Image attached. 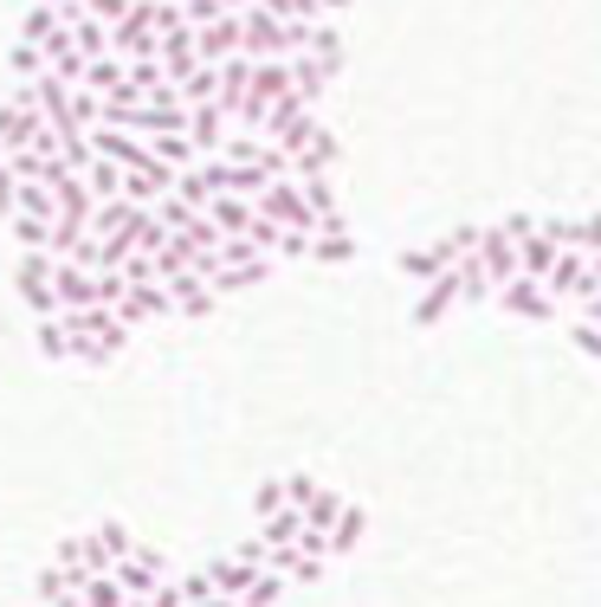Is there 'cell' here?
<instances>
[{"label":"cell","instance_id":"cell-1","mask_svg":"<svg viewBox=\"0 0 601 607\" xmlns=\"http://www.w3.org/2000/svg\"><path fill=\"white\" fill-rule=\"evenodd\" d=\"M298 26L304 20H278V13H266L253 0V7H240V52L246 59H291L298 52Z\"/></svg>","mask_w":601,"mask_h":607},{"label":"cell","instance_id":"cell-14","mask_svg":"<svg viewBox=\"0 0 601 607\" xmlns=\"http://www.w3.org/2000/svg\"><path fill=\"white\" fill-rule=\"evenodd\" d=\"M556 253H563V246H556V240H550L543 226L518 233V278H536V284H543V271L556 266Z\"/></svg>","mask_w":601,"mask_h":607},{"label":"cell","instance_id":"cell-35","mask_svg":"<svg viewBox=\"0 0 601 607\" xmlns=\"http://www.w3.org/2000/svg\"><path fill=\"white\" fill-rule=\"evenodd\" d=\"M582 324H596V330H601V291H589V297H582Z\"/></svg>","mask_w":601,"mask_h":607},{"label":"cell","instance_id":"cell-21","mask_svg":"<svg viewBox=\"0 0 601 607\" xmlns=\"http://www.w3.org/2000/svg\"><path fill=\"white\" fill-rule=\"evenodd\" d=\"M78 84H84V91H97V97H104V91H117V84H124V59H117V52H97V59H84Z\"/></svg>","mask_w":601,"mask_h":607},{"label":"cell","instance_id":"cell-2","mask_svg":"<svg viewBox=\"0 0 601 607\" xmlns=\"http://www.w3.org/2000/svg\"><path fill=\"white\" fill-rule=\"evenodd\" d=\"M472 240H478V226H453V233H447L440 246H414V253H401V271L427 284V278H440V271L453 266V259H466Z\"/></svg>","mask_w":601,"mask_h":607},{"label":"cell","instance_id":"cell-13","mask_svg":"<svg viewBox=\"0 0 601 607\" xmlns=\"http://www.w3.org/2000/svg\"><path fill=\"white\" fill-rule=\"evenodd\" d=\"M111 311H117V324L130 330V324H142V317H162V311H169V291H162V284L149 278V284H130V291H124V297H117Z\"/></svg>","mask_w":601,"mask_h":607},{"label":"cell","instance_id":"cell-32","mask_svg":"<svg viewBox=\"0 0 601 607\" xmlns=\"http://www.w3.org/2000/svg\"><path fill=\"white\" fill-rule=\"evenodd\" d=\"M271 259H311V233H278Z\"/></svg>","mask_w":601,"mask_h":607},{"label":"cell","instance_id":"cell-23","mask_svg":"<svg viewBox=\"0 0 601 607\" xmlns=\"http://www.w3.org/2000/svg\"><path fill=\"white\" fill-rule=\"evenodd\" d=\"M84 188H91V201H117V195H124V168H117V162H104V155H91Z\"/></svg>","mask_w":601,"mask_h":607},{"label":"cell","instance_id":"cell-28","mask_svg":"<svg viewBox=\"0 0 601 607\" xmlns=\"http://www.w3.org/2000/svg\"><path fill=\"white\" fill-rule=\"evenodd\" d=\"M53 26H59V7H46V0H33V13L20 20V39H26V46H39V39H46Z\"/></svg>","mask_w":601,"mask_h":607},{"label":"cell","instance_id":"cell-29","mask_svg":"<svg viewBox=\"0 0 601 607\" xmlns=\"http://www.w3.org/2000/svg\"><path fill=\"white\" fill-rule=\"evenodd\" d=\"M7 71H13V78H39V71H46V52H39V46H26V39H13Z\"/></svg>","mask_w":601,"mask_h":607},{"label":"cell","instance_id":"cell-7","mask_svg":"<svg viewBox=\"0 0 601 607\" xmlns=\"http://www.w3.org/2000/svg\"><path fill=\"white\" fill-rule=\"evenodd\" d=\"M543 291H550V297H563V304H582V297L596 291L589 259H582V253H556V266L543 271Z\"/></svg>","mask_w":601,"mask_h":607},{"label":"cell","instance_id":"cell-19","mask_svg":"<svg viewBox=\"0 0 601 607\" xmlns=\"http://www.w3.org/2000/svg\"><path fill=\"white\" fill-rule=\"evenodd\" d=\"M142 142H149V155H155L162 168H188V162H200L195 142H188L182 130H155V136H142Z\"/></svg>","mask_w":601,"mask_h":607},{"label":"cell","instance_id":"cell-9","mask_svg":"<svg viewBox=\"0 0 601 607\" xmlns=\"http://www.w3.org/2000/svg\"><path fill=\"white\" fill-rule=\"evenodd\" d=\"M498 304H505L511 317H556V311H563V297H550L536 278H505V284H498Z\"/></svg>","mask_w":601,"mask_h":607},{"label":"cell","instance_id":"cell-27","mask_svg":"<svg viewBox=\"0 0 601 607\" xmlns=\"http://www.w3.org/2000/svg\"><path fill=\"white\" fill-rule=\"evenodd\" d=\"M175 97L182 104H213V66H195L188 78H175Z\"/></svg>","mask_w":601,"mask_h":607},{"label":"cell","instance_id":"cell-25","mask_svg":"<svg viewBox=\"0 0 601 607\" xmlns=\"http://www.w3.org/2000/svg\"><path fill=\"white\" fill-rule=\"evenodd\" d=\"M13 213H39V220H53V188H46V182H13Z\"/></svg>","mask_w":601,"mask_h":607},{"label":"cell","instance_id":"cell-8","mask_svg":"<svg viewBox=\"0 0 601 607\" xmlns=\"http://www.w3.org/2000/svg\"><path fill=\"white\" fill-rule=\"evenodd\" d=\"M188 33H195V59L200 66L240 52V13H213V20H200V26H188Z\"/></svg>","mask_w":601,"mask_h":607},{"label":"cell","instance_id":"cell-31","mask_svg":"<svg viewBox=\"0 0 601 607\" xmlns=\"http://www.w3.org/2000/svg\"><path fill=\"white\" fill-rule=\"evenodd\" d=\"M78 7H84V13H91V20H104V26H117V20H124V13H130L136 0H78Z\"/></svg>","mask_w":601,"mask_h":607},{"label":"cell","instance_id":"cell-6","mask_svg":"<svg viewBox=\"0 0 601 607\" xmlns=\"http://www.w3.org/2000/svg\"><path fill=\"white\" fill-rule=\"evenodd\" d=\"M472 259L485 266V278H492V284H505V278H518V240H511L505 226H478Z\"/></svg>","mask_w":601,"mask_h":607},{"label":"cell","instance_id":"cell-11","mask_svg":"<svg viewBox=\"0 0 601 607\" xmlns=\"http://www.w3.org/2000/svg\"><path fill=\"white\" fill-rule=\"evenodd\" d=\"M285 71H291V91H298V97H304L311 110H317V97L331 91V78H336V66L311 59V52H291V59H285Z\"/></svg>","mask_w":601,"mask_h":607},{"label":"cell","instance_id":"cell-24","mask_svg":"<svg viewBox=\"0 0 601 607\" xmlns=\"http://www.w3.org/2000/svg\"><path fill=\"white\" fill-rule=\"evenodd\" d=\"M0 226L20 240V253H46V226H53V220H39V213H7Z\"/></svg>","mask_w":601,"mask_h":607},{"label":"cell","instance_id":"cell-3","mask_svg":"<svg viewBox=\"0 0 601 607\" xmlns=\"http://www.w3.org/2000/svg\"><path fill=\"white\" fill-rule=\"evenodd\" d=\"M253 213H266L271 226H285V233H317V220H311V207L298 195V182H266V195L253 201Z\"/></svg>","mask_w":601,"mask_h":607},{"label":"cell","instance_id":"cell-10","mask_svg":"<svg viewBox=\"0 0 601 607\" xmlns=\"http://www.w3.org/2000/svg\"><path fill=\"white\" fill-rule=\"evenodd\" d=\"M182 136L195 142V155H213V149H220V136H227V110H220V104H188Z\"/></svg>","mask_w":601,"mask_h":607},{"label":"cell","instance_id":"cell-30","mask_svg":"<svg viewBox=\"0 0 601 607\" xmlns=\"http://www.w3.org/2000/svg\"><path fill=\"white\" fill-rule=\"evenodd\" d=\"M324 130V124H317V117H311V110H304V117H298V124H285V130L271 136V142H278V149H291V155H298V149H304V142H311V136Z\"/></svg>","mask_w":601,"mask_h":607},{"label":"cell","instance_id":"cell-15","mask_svg":"<svg viewBox=\"0 0 601 607\" xmlns=\"http://www.w3.org/2000/svg\"><path fill=\"white\" fill-rule=\"evenodd\" d=\"M298 195L311 207V220L317 226H343V207H336V182L331 175H298Z\"/></svg>","mask_w":601,"mask_h":607},{"label":"cell","instance_id":"cell-16","mask_svg":"<svg viewBox=\"0 0 601 607\" xmlns=\"http://www.w3.org/2000/svg\"><path fill=\"white\" fill-rule=\"evenodd\" d=\"M53 297H59V311H78V304H91V271L71 266V259H53Z\"/></svg>","mask_w":601,"mask_h":607},{"label":"cell","instance_id":"cell-22","mask_svg":"<svg viewBox=\"0 0 601 607\" xmlns=\"http://www.w3.org/2000/svg\"><path fill=\"white\" fill-rule=\"evenodd\" d=\"M66 33H71V46H78L84 59L111 52V26H104V20H91V13H78V20H66Z\"/></svg>","mask_w":601,"mask_h":607},{"label":"cell","instance_id":"cell-37","mask_svg":"<svg viewBox=\"0 0 601 607\" xmlns=\"http://www.w3.org/2000/svg\"><path fill=\"white\" fill-rule=\"evenodd\" d=\"M240 7H253V0H220V13H240Z\"/></svg>","mask_w":601,"mask_h":607},{"label":"cell","instance_id":"cell-36","mask_svg":"<svg viewBox=\"0 0 601 607\" xmlns=\"http://www.w3.org/2000/svg\"><path fill=\"white\" fill-rule=\"evenodd\" d=\"M336 13H349V0H317V20H336Z\"/></svg>","mask_w":601,"mask_h":607},{"label":"cell","instance_id":"cell-20","mask_svg":"<svg viewBox=\"0 0 601 607\" xmlns=\"http://www.w3.org/2000/svg\"><path fill=\"white\" fill-rule=\"evenodd\" d=\"M53 124H66V130H91V124H97V91L66 84V104H59V117H53Z\"/></svg>","mask_w":601,"mask_h":607},{"label":"cell","instance_id":"cell-26","mask_svg":"<svg viewBox=\"0 0 601 607\" xmlns=\"http://www.w3.org/2000/svg\"><path fill=\"white\" fill-rule=\"evenodd\" d=\"M149 213H155V226H169V233H182V226L195 220V207L182 201L175 188H169V195H155V201H149Z\"/></svg>","mask_w":601,"mask_h":607},{"label":"cell","instance_id":"cell-4","mask_svg":"<svg viewBox=\"0 0 601 607\" xmlns=\"http://www.w3.org/2000/svg\"><path fill=\"white\" fill-rule=\"evenodd\" d=\"M13 284H20V297H26L39 317H53V311H59V297H53V253H20Z\"/></svg>","mask_w":601,"mask_h":607},{"label":"cell","instance_id":"cell-12","mask_svg":"<svg viewBox=\"0 0 601 607\" xmlns=\"http://www.w3.org/2000/svg\"><path fill=\"white\" fill-rule=\"evenodd\" d=\"M155 66H162V78H169V84H175V78H188V71L200 66V59H195V33H188V26L162 33V39H155Z\"/></svg>","mask_w":601,"mask_h":607},{"label":"cell","instance_id":"cell-17","mask_svg":"<svg viewBox=\"0 0 601 607\" xmlns=\"http://www.w3.org/2000/svg\"><path fill=\"white\" fill-rule=\"evenodd\" d=\"M207 213V226L227 240V233H246V220H253V201H240V195H213V201L200 207Z\"/></svg>","mask_w":601,"mask_h":607},{"label":"cell","instance_id":"cell-33","mask_svg":"<svg viewBox=\"0 0 601 607\" xmlns=\"http://www.w3.org/2000/svg\"><path fill=\"white\" fill-rule=\"evenodd\" d=\"M91 607H117V582H91Z\"/></svg>","mask_w":601,"mask_h":607},{"label":"cell","instance_id":"cell-18","mask_svg":"<svg viewBox=\"0 0 601 607\" xmlns=\"http://www.w3.org/2000/svg\"><path fill=\"white\" fill-rule=\"evenodd\" d=\"M311 259H317V266H349V259H356L349 226H317V233H311Z\"/></svg>","mask_w":601,"mask_h":607},{"label":"cell","instance_id":"cell-5","mask_svg":"<svg viewBox=\"0 0 601 607\" xmlns=\"http://www.w3.org/2000/svg\"><path fill=\"white\" fill-rule=\"evenodd\" d=\"M39 124H46V117H39V104H33V91L20 84V91H13V97L0 104V155H7V149H26V142L39 136Z\"/></svg>","mask_w":601,"mask_h":607},{"label":"cell","instance_id":"cell-34","mask_svg":"<svg viewBox=\"0 0 601 607\" xmlns=\"http://www.w3.org/2000/svg\"><path fill=\"white\" fill-rule=\"evenodd\" d=\"M576 342H582L589 355H601V330H596V324H576Z\"/></svg>","mask_w":601,"mask_h":607}]
</instances>
